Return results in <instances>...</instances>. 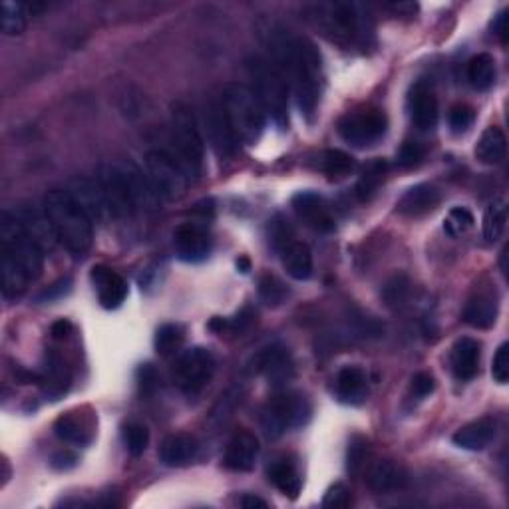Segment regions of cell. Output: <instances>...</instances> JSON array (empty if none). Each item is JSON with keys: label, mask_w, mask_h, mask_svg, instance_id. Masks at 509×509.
Here are the masks:
<instances>
[{"label": "cell", "mask_w": 509, "mask_h": 509, "mask_svg": "<svg viewBox=\"0 0 509 509\" xmlns=\"http://www.w3.org/2000/svg\"><path fill=\"white\" fill-rule=\"evenodd\" d=\"M30 277L19 262L3 253V294L6 299H16L27 291Z\"/></svg>", "instance_id": "836d02e7"}, {"label": "cell", "mask_w": 509, "mask_h": 509, "mask_svg": "<svg viewBox=\"0 0 509 509\" xmlns=\"http://www.w3.org/2000/svg\"><path fill=\"white\" fill-rule=\"evenodd\" d=\"M201 126L213 152H215L219 158H231L239 142H237L233 129L229 126L221 100L205 102L201 112Z\"/></svg>", "instance_id": "4fadbf2b"}, {"label": "cell", "mask_w": 509, "mask_h": 509, "mask_svg": "<svg viewBox=\"0 0 509 509\" xmlns=\"http://www.w3.org/2000/svg\"><path fill=\"white\" fill-rule=\"evenodd\" d=\"M388 118L382 110H363L347 114L339 121V134L344 142L355 147L374 145L386 134Z\"/></svg>", "instance_id": "7c38bea8"}, {"label": "cell", "mask_w": 509, "mask_h": 509, "mask_svg": "<svg viewBox=\"0 0 509 509\" xmlns=\"http://www.w3.org/2000/svg\"><path fill=\"white\" fill-rule=\"evenodd\" d=\"M497 66L491 54H478L467 62V82H470L474 90L478 92H486L496 84Z\"/></svg>", "instance_id": "d6a6232c"}, {"label": "cell", "mask_w": 509, "mask_h": 509, "mask_svg": "<svg viewBox=\"0 0 509 509\" xmlns=\"http://www.w3.org/2000/svg\"><path fill=\"white\" fill-rule=\"evenodd\" d=\"M505 134L499 128L491 126L483 131L478 145H475V158H478V161L486 163V166H496V163L505 158Z\"/></svg>", "instance_id": "4dcf8cb0"}, {"label": "cell", "mask_w": 509, "mask_h": 509, "mask_svg": "<svg viewBox=\"0 0 509 509\" xmlns=\"http://www.w3.org/2000/svg\"><path fill=\"white\" fill-rule=\"evenodd\" d=\"M505 223H507V203L504 200H497L489 205L483 213V237L486 241L496 243L499 237L505 231Z\"/></svg>", "instance_id": "8d00e7d4"}, {"label": "cell", "mask_w": 509, "mask_h": 509, "mask_svg": "<svg viewBox=\"0 0 509 509\" xmlns=\"http://www.w3.org/2000/svg\"><path fill=\"white\" fill-rule=\"evenodd\" d=\"M386 161L384 160H371L363 168V174H360L358 179V185H356V193L363 201L371 200V197L379 190V185L384 182V176H386Z\"/></svg>", "instance_id": "d590c367"}, {"label": "cell", "mask_w": 509, "mask_h": 509, "mask_svg": "<svg viewBox=\"0 0 509 509\" xmlns=\"http://www.w3.org/2000/svg\"><path fill=\"white\" fill-rule=\"evenodd\" d=\"M283 267L286 275L293 277L294 281H307L313 275V253L309 245L293 241L281 251Z\"/></svg>", "instance_id": "f1b7e54d"}, {"label": "cell", "mask_w": 509, "mask_h": 509, "mask_svg": "<svg viewBox=\"0 0 509 509\" xmlns=\"http://www.w3.org/2000/svg\"><path fill=\"white\" fill-rule=\"evenodd\" d=\"M40 384H43V390L51 400H59L70 388V371L59 352L51 350L46 355Z\"/></svg>", "instance_id": "d4e9b609"}, {"label": "cell", "mask_w": 509, "mask_h": 509, "mask_svg": "<svg viewBox=\"0 0 509 509\" xmlns=\"http://www.w3.org/2000/svg\"><path fill=\"white\" fill-rule=\"evenodd\" d=\"M174 245L177 257L187 262H200L211 253L209 235L197 223L179 225L174 233Z\"/></svg>", "instance_id": "d6986e66"}, {"label": "cell", "mask_w": 509, "mask_h": 509, "mask_svg": "<svg viewBox=\"0 0 509 509\" xmlns=\"http://www.w3.org/2000/svg\"><path fill=\"white\" fill-rule=\"evenodd\" d=\"M309 20L326 40L347 51H366L374 43V24L364 4L318 3L309 8Z\"/></svg>", "instance_id": "7a4b0ae2"}, {"label": "cell", "mask_w": 509, "mask_h": 509, "mask_svg": "<svg viewBox=\"0 0 509 509\" xmlns=\"http://www.w3.org/2000/svg\"><path fill=\"white\" fill-rule=\"evenodd\" d=\"M171 145H174V158L179 168L184 169L187 179H200L203 174L205 145L200 124L193 118L192 110L184 104H176L171 112Z\"/></svg>", "instance_id": "8992f818"}, {"label": "cell", "mask_w": 509, "mask_h": 509, "mask_svg": "<svg viewBox=\"0 0 509 509\" xmlns=\"http://www.w3.org/2000/svg\"><path fill=\"white\" fill-rule=\"evenodd\" d=\"M310 418V404L301 392H281L262 408L261 426L267 438L277 440L286 432L305 426Z\"/></svg>", "instance_id": "ba28073f"}, {"label": "cell", "mask_w": 509, "mask_h": 509, "mask_svg": "<svg viewBox=\"0 0 509 509\" xmlns=\"http://www.w3.org/2000/svg\"><path fill=\"white\" fill-rule=\"evenodd\" d=\"M480 352H482L480 342L470 339V336H464V339L456 341L454 347H451L450 364H451V372H454L458 380L467 382L478 374Z\"/></svg>", "instance_id": "7402d4cb"}, {"label": "cell", "mask_w": 509, "mask_h": 509, "mask_svg": "<svg viewBox=\"0 0 509 509\" xmlns=\"http://www.w3.org/2000/svg\"><path fill=\"white\" fill-rule=\"evenodd\" d=\"M270 241H273V247L281 253L286 245L293 243V229L289 227V221H285L283 217H275L270 221Z\"/></svg>", "instance_id": "7dc6e473"}, {"label": "cell", "mask_w": 509, "mask_h": 509, "mask_svg": "<svg viewBox=\"0 0 509 509\" xmlns=\"http://www.w3.org/2000/svg\"><path fill=\"white\" fill-rule=\"evenodd\" d=\"M436 390V380H434V376L428 372H418L412 382H410V394L416 400H424L426 396H430V394Z\"/></svg>", "instance_id": "816d5d0a"}, {"label": "cell", "mask_w": 509, "mask_h": 509, "mask_svg": "<svg viewBox=\"0 0 509 509\" xmlns=\"http://www.w3.org/2000/svg\"><path fill=\"white\" fill-rule=\"evenodd\" d=\"M124 444L131 456H142L150 444V430L144 424H128L124 428Z\"/></svg>", "instance_id": "b9f144b4"}, {"label": "cell", "mask_w": 509, "mask_h": 509, "mask_svg": "<svg viewBox=\"0 0 509 509\" xmlns=\"http://www.w3.org/2000/svg\"><path fill=\"white\" fill-rule=\"evenodd\" d=\"M440 203V192L430 184H418L400 197L396 203L398 213L406 217H422Z\"/></svg>", "instance_id": "603a6c76"}, {"label": "cell", "mask_w": 509, "mask_h": 509, "mask_svg": "<svg viewBox=\"0 0 509 509\" xmlns=\"http://www.w3.org/2000/svg\"><path fill=\"white\" fill-rule=\"evenodd\" d=\"M366 456H368V440L363 436H352L348 442V451H347L348 472L358 474L360 467L364 466Z\"/></svg>", "instance_id": "ee69618b"}, {"label": "cell", "mask_w": 509, "mask_h": 509, "mask_svg": "<svg viewBox=\"0 0 509 509\" xmlns=\"http://www.w3.org/2000/svg\"><path fill=\"white\" fill-rule=\"evenodd\" d=\"M496 432H497V424L494 418H480V420L466 424L464 428H459L454 434V444L462 450H470V451H480V450H486L491 440L496 438Z\"/></svg>", "instance_id": "cb8c5ba5"}, {"label": "cell", "mask_w": 509, "mask_h": 509, "mask_svg": "<svg viewBox=\"0 0 509 509\" xmlns=\"http://www.w3.org/2000/svg\"><path fill=\"white\" fill-rule=\"evenodd\" d=\"M259 297L265 305L278 307L283 305L286 297H289V289H286V285L278 277L262 275L259 281Z\"/></svg>", "instance_id": "60d3db41"}, {"label": "cell", "mask_w": 509, "mask_h": 509, "mask_svg": "<svg viewBox=\"0 0 509 509\" xmlns=\"http://www.w3.org/2000/svg\"><path fill=\"white\" fill-rule=\"evenodd\" d=\"M350 502H352L350 489L344 486V483H334L333 488H328V491L323 497V507L341 509V507H348Z\"/></svg>", "instance_id": "681fc988"}, {"label": "cell", "mask_w": 509, "mask_h": 509, "mask_svg": "<svg viewBox=\"0 0 509 509\" xmlns=\"http://www.w3.org/2000/svg\"><path fill=\"white\" fill-rule=\"evenodd\" d=\"M90 281H92L98 293V301H100L104 309H118L128 297V283L124 281V277L118 275L116 270H112L110 267H92V270H90Z\"/></svg>", "instance_id": "9a60e30c"}, {"label": "cell", "mask_w": 509, "mask_h": 509, "mask_svg": "<svg viewBox=\"0 0 509 509\" xmlns=\"http://www.w3.org/2000/svg\"><path fill=\"white\" fill-rule=\"evenodd\" d=\"M253 372H261L267 376V380L273 386H285L293 379L294 366L293 360L283 347L262 348L257 356L253 358Z\"/></svg>", "instance_id": "2e32d148"}, {"label": "cell", "mask_w": 509, "mask_h": 509, "mask_svg": "<svg viewBox=\"0 0 509 509\" xmlns=\"http://www.w3.org/2000/svg\"><path fill=\"white\" fill-rule=\"evenodd\" d=\"M356 163L350 158L348 153H344L341 150H326L320 158V169L325 171L328 177L342 179L350 176L355 171Z\"/></svg>", "instance_id": "f35d334b"}, {"label": "cell", "mask_w": 509, "mask_h": 509, "mask_svg": "<svg viewBox=\"0 0 509 509\" xmlns=\"http://www.w3.org/2000/svg\"><path fill=\"white\" fill-rule=\"evenodd\" d=\"M293 209L307 227L318 233H331L334 229V217L328 203L313 192H301L293 197Z\"/></svg>", "instance_id": "5bb4252c"}, {"label": "cell", "mask_w": 509, "mask_h": 509, "mask_svg": "<svg viewBox=\"0 0 509 509\" xmlns=\"http://www.w3.org/2000/svg\"><path fill=\"white\" fill-rule=\"evenodd\" d=\"M249 74L254 82V96L267 116L277 128L285 129L289 124V86L275 64L262 59L249 60Z\"/></svg>", "instance_id": "52a82bcc"}, {"label": "cell", "mask_w": 509, "mask_h": 509, "mask_svg": "<svg viewBox=\"0 0 509 509\" xmlns=\"http://www.w3.org/2000/svg\"><path fill=\"white\" fill-rule=\"evenodd\" d=\"M507 12L505 11H502L497 14V19H496V22H494V35L502 40V43L505 44V40H507V16H505Z\"/></svg>", "instance_id": "9f6ffc18"}, {"label": "cell", "mask_w": 509, "mask_h": 509, "mask_svg": "<svg viewBox=\"0 0 509 509\" xmlns=\"http://www.w3.org/2000/svg\"><path fill=\"white\" fill-rule=\"evenodd\" d=\"M424 160V147L420 142H404L396 153L400 168H416Z\"/></svg>", "instance_id": "c3c4849f"}, {"label": "cell", "mask_w": 509, "mask_h": 509, "mask_svg": "<svg viewBox=\"0 0 509 509\" xmlns=\"http://www.w3.org/2000/svg\"><path fill=\"white\" fill-rule=\"evenodd\" d=\"M474 227V215L466 208H454L444 221L446 233L451 237H462Z\"/></svg>", "instance_id": "7bdbcfd3"}, {"label": "cell", "mask_w": 509, "mask_h": 509, "mask_svg": "<svg viewBox=\"0 0 509 509\" xmlns=\"http://www.w3.org/2000/svg\"><path fill=\"white\" fill-rule=\"evenodd\" d=\"M78 458L72 454V451H59V454H54L52 458V466L56 470H70V467L76 466Z\"/></svg>", "instance_id": "db71d44e"}, {"label": "cell", "mask_w": 509, "mask_h": 509, "mask_svg": "<svg viewBox=\"0 0 509 509\" xmlns=\"http://www.w3.org/2000/svg\"><path fill=\"white\" fill-rule=\"evenodd\" d=\"M19 219L22 221V225L27 227L28 235L36 241V245L43 251L52 249L54 243L59 241L56 239V233L51 225V221H48V217H46V213H44V217L36 215V213H27V215L19 217Z\"/></svg>", "instance_id": "e575fe53"}, {"label": "cell", "mask_w": 509, "mask_h": 509, "mask_svg": "<svg viewBox=\"0 0 509 509\" xmlns=\"http://www.w3.org/2000/svg\"><path fill=\"white\" fill-rule=\"evenodd\" d=\"M70 331H72V325L68 323V320H59V323H54L52 325V328H51V333H52V336L54 339H66V336L70 334Z\"/></svg>", "instance_id": "6f0895ef"}, {"label": "cell", "mask_w": 509, "mask_h": 509, "mask_svg": "<svg viewBox=\"0 0 509 509\" xmlns=\"http://www.w3.org/2000/svg\"><path fill=\"white\" fill-rule=\"evenodd\" d=\"M491 376L497 384H507L509 380V344L504 342L497 348L494 363H491Z\"/></svg>", "instance_id": "f907efd6"}, {"label": "cell", "mask_w": 509, "mask_h": 509, "mask_svg": "<svg viewBox=\"0 0 509 509\" xmlns=\"http://www.w3.org/2000/svg\"><path fill=\"white\" fill-rule=\"evenodd\" d=\"M0 243H3V253L12 257L27 270L30 281L40 275L44 251L40 249L36 241L28 235L27 227L22 225L19 217H11L8 213H4L3 219H0Z\"/></svg>", "instance_id": "9c48e42d"}, {"label": "cell", "mask_w": 509, "mask_h": 509, "mask_svg": "<svg viewBox=\"0 0 509 509\" xmlns=\"http://www.w3.org/2000/svg\"><path fill=\"white\" fill-rule=\"evenodd\" d=\"M410 116H412L414 126L422 131L434 129L438 124V98L432 90L424 86H416L412 96H410Z\"/></svg>", "instance_id": "484cf974"}, {"label": "cell", "mask_w": 509, "mask_h": 509, "mask_svg": "<svg viewBox=\"0 0 509 509\" xmlns=\"http://www.w3.org/2000/svg\"><path fill=\"white\" fill-rule=\"evenodd\" d=\"M408 289H410V283H408V278L404 275H396V277H392L388 283H386L384 286V299L388 305H402V301L406 299V294H408Z\"/></svg>", "instance_id": "bcb514c9"}, {"label": "cell", "mask_w": 509, "mask_h": 509, "mask_svg": "<svg viewBox=\"0 0 509 509\" xmlns=\"http://www.w3.org/2000/svg\"><path fill=\"white\" fill-rule=\"evenodd\" d=\"M497 318V299L491 293H478L467 301L464 309V320L474 328H489Z\"/></svg>", "instance_id": "83f0119b"}, {"label": "cell", "mask_w": 509, "mask_h": 509, "mask_svg": "<svg viewBox=\"0 0 509 509\" xmlns=\"http://www.w3.org/2000/svg\"><path fill=\"white\" fill-rule=\"evenodd\" d=\"M185 334L182 331V326L177 325H163L155 333V350H158L160 356H171L182 348Z\"/></svg>", "instance_id": "ab89813d"}, {"label": "cell", "mask_w": 509, "mask_h": 509, "mask_svg": "<svg viewBox=\"0 0 509 509\" xmlns=\"http://www.w3.org/2000/svg\"><path fill=\"white\" fill-rule=\"evenodd\" d=\"M68 193L76 200L82 209L86 211V215L94 221H104L110 213V205L106 201V195L100 182H94V179L88 177H76L72 179Z\"/></svg>", "instance_id": "e0dca14e"}, {"label": "cell", "mask_w": 509, "mask_h": 509, "mask_svg": "<svg viewBox=\"0 0 509 509\" xmlns=\"http://www.w3.org/2000/svg\"><path fill=\"white\" fill-rule=\"evenodd\" d=\"M139 386H142L144 390H152L155 388V382H158V374H155L153 368L150 364H145L139 368Z\"/></svg>", "instance_id": "11a10c76"}, {"label": "cell", "mask_w": 509, "mask_h": 509, "mask_svg": "<svg viewBox=\"0 0 509 509\" xmlns=\"http://www.w3.org/2000/svg\"><path fill=\"white\" fill-rule=\"evenodd\" d=\"M44 213L59 239L70 253H86L92 247L94 221L86 215L68 192L54 190L44 197Z\"/></svg>", "instance_id": "277c9868"}, {"label": "cell", "mask_w": 509, "mask_h": 509, "mask_svg": "<svg viewBox=\"0 0 509 509\" xmlns=\"http://www.w3.org/2000/svg\"><path fill=\"white\" fill-rule=\"evenodd\" d=\"M474 120H475V112L467 104L454 106V108L450 110V116H448L450 128H451V131H454V134H464V131L470 129L474 124Z\"/></svg>", "instance_id": "f6af8a7d"}, {"label": "cell", "mask_w": 509, "mask_h": 509, "mask_svg": "<svg viewBox=\"0 0 509 509\" xmlns=\"http://www.w3.org/2000/svg\"><path fill=\"white\" fill-rule=\"evenodd\" d=\"M54 432L56 436L68 442V444L88 446L90 442H92V424H88L84 418H78L74 414L60 416L54 424Z\"/></svg>", "instance_id": "1f68e13d"}, {"label": "cell", "mask_w": 509, "mask_h": 509, "mask_svg": "<svg viewBox=\"0 0 509 509\" xmlns=\"http://www.w3.org/2000/svg\"><path fill=\"white\" fill-rule=\"evenodd\" d=\"M0 28L6 36H20L27 30V6L6 0L0 6Z\"/></svg>", "instance_id": "74e56055"}, {"label": "cell", "mask_w": 509, "mask_h": 509, "mask_svg": "<svg viewBox=\"0 0 509 509\" xmlns=\"http://www.w3.org/2000/svg\"><path fill=\"white\" fill-rule=\"evenodd\" d=\"M237 267H239L241 273H247V270L251 269V262L247 257H241L239 261H237Z\"/></svg>", "instance_id": "91938a15"}, {"label": "cell", "mask_w": 509, "mask_h": 509, "mask_svg": "<svg viewBox=\"0 0 509 509\" xmlns=\"http://www.w3.org/2000/svg\"><path fill=\"white\" fill-rule=\"evenodd\" d=\"M259 440L254 434L241 430L233 434L223 454V466L233 472H251L259 458Z\"/></svg>", "instance_id": "ac0fdd59"}, {"label": "cell", "mask_w": 509, "mask_h": 509, "mask_svg": "<svg viewBox=\"0 0 509 509\" xmlns=\"http://www.w3.org/2000/svg\"><path fill=\"white\" fill-rule=\"evenodd\" d=\"M245 509H254V507H267L269 504L265 502V499H261V497H257V496H251V494H247V496H243L241 497V502H239Z\"/></svg>", "instance_id": "680465c9"}, {"label": "cell", "mask_w": 509, "mask_h": 509, "mask_svg": "<svg viewBox=\"0 0 509 509\" xmlns=\"http://www.w3.org/2000/svg\"><path fill=\"white\" fill-rule=\"evenodd\" d=\"M200 444L192 434H171L160 446V459L169 467H184L197 456Z\"/></svg>", "instance_id": "4316f807"}, {"label": "cell", "mask_w": 509, "mask_h": 509, "mask_svg": "<svg viewBox=\"0 0 509 509\" xmlns=\"http://www.w3.org/2000/svg\"><path fill=\"white\" fill-rule=\"evenodd\" d=\"M408 472L406 467L394 462V459H380L376 462L366 475L368 488L376 494H388V491H396L406 486Z\"/></svg>", "instance_id": "44dd1931"}, {"label": "cell", "mask_w": 509, "mask_h": 509, "mask_svg": "<svg viewBox=\"0 0 509 509\" xmlns=\"http://www.w3.org/2000/svg\"><path fill=\"white\" fill-rule=\"evenodd\" d=\"M267 478L285 496L294 499L301 494L302 478L297 466H294L291 459H275V462L267 467Z\"/></svg>", "instance_id": "f546056e"}, {"label": "cell", "mask_w": 509, "mask_h": 509, "mask_svg": "<svg viewBox=\"0 0 509 509\" xmlns=\"http://www.w3.org/2000/svg\"><path fill=\"white\" fill-rule=\"evenodd\" d=\"M98 182L114 217H131L137 211H153L158 208L160 197L153 193L147 176L136 163L112 161L104 166Z\"/></svg>", "instance_id": "3957f363"}, {"label": "cell", "mask_w": 509, "mask_h": 509, "mask_svg": "<svg viewBox=\"0 0 509 509\" xmlns=\"http://www.w3.org/2000/svg\"><path fill=\"white\" fill-rule=\"evenodd\" d=\"M273 51L293 78L301 114L313 120L323 88V60L317 46L307 38H275Z\"/></svg>", "instance_id": "6da1fadb"}, {"label": "cell", "mask_w": 509, "mask_h": 509, "mask_svg": "<svg viewBox=\"0 0 509 509\" xmlns=\"http://www.w3.org/2000/svg\"><path fill=\"white\" fill-rule=\"evenodd\" d=\"M145 176L153 193L163 201H176L185 193L190 179L185 177L179 163L169 153L161 150L147 152L145 155Z\"/></svg>", "instance_id": "30bf717a"}, {"label": "cell", "mask_w": 509, "mask_h": 509, "mask_svg": "<svg viewBox=\"0 0 509 509\" xmlns=\"http://www.w3.org/2000/svg\"><path fill=\"white\" fill-rule=\"evenodd\" d=\"M68 291H70V278H62V281L54 283L52 286H48V289L40 294L38 301H54V299L62 297V294H66Z\"/></svg>", "instance_id": "f5cc1de1"}, {"label": "cell", "mask_w": 509, "mask_h": 509, "mask_svg": "<svg viewBox=\"0 0 509 509\" xmlns=\"http://www.w3.org/2000/svg\"><path fill=\"white\" fill-rule=\"evenodd\" d=\"M219 100L237 142L247 145L257 144L262 136V129H265L267 114L253 90L243 84H227Z\"/></svg>", "instance_id": "5b68a950"}, {"label": "cell", "mask_w": 509, "mask_h": 509, "mask_svg": "<svg viewBox=\"0 0 509 509\" xmlns=\"http://www.w3.org/2000/svg\"><path fill=\"white\" fill-rule=\"evenodd\" d=\"M213 372H215V358L208 348L195 347L177 356L171 376L179 390L187 396H195L209 384Z\"/></svg>", "instance_id": "8fae6325"}, {"label": "cell", "mask_w": 509, "mask_h": 509, "mask_svg": "<svg viewBox=\"0 0 509 509\" xmlns=\"http://www.w3.org/2000/svg\"><path fill=\"white\" fill-rule=\"evenodd\" d=\"M336 396L341 402L350 406H360L368 400L371 394V384H368V374L360 366H344L336 374L334 380Z\"/></svg>", "instance_id": "ffe728a7"}]
</instances>
